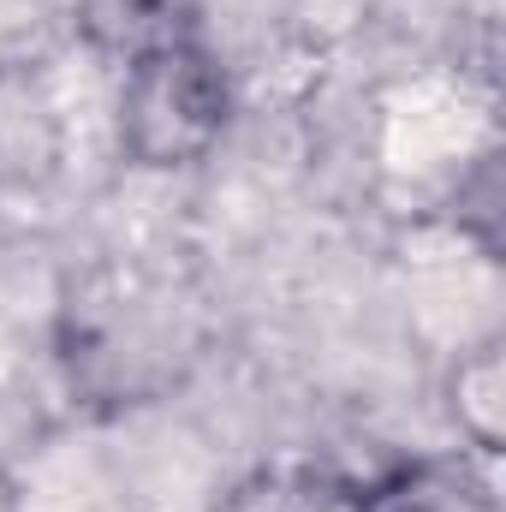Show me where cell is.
<instances>
[{"instance_id":"1","label":"cell","mask_w":506,"mask_h":512,"mask_svg":"<svg viewBox=\"0 0 506 512\" xmlns=\"http://www.w3.org/2000/svg\"><path fill=\"white\" fill-rule=\"evenodd\" d=\"M233 126V78L197 30L149 36L126 54L114 137L137 173H185L215 155Z\"/></svg>"},{"instance_id":"5","label":"cell","mask_w":506,"mask_h":512,"mask_svg":"<svg viewBox=\"0 0 506 512\" xmlns=\"http://www.w3.org/2000/svg\"><path fill=\"white\" fill-rule=\"evenodd\" d=\"M215 512H358V483H340L304 465H280V471H256L245 483H233L215 501Z\"/></svg>"},{"instance_id":"4","label":"cell","mask_w":506,"mask_h":512,"mask_svg":"<svg viewBox=\"0 0 506 512\" xmlns=\"http://www.w3.org/2000/svg\"><path fill=\"white\" fill-rule=\"evenodd\" d=\"M447 411L459 423V441L483 459L501 453L506 435V364H501V340L483 334L477 346H465L447 370Z\"/></svg>"},{"instance_id":"2","label":"cell","mask_w":506,"mask_h":512,"mask_svg":"<svg viewBox=\"0 0 506 512\" xmlns=\"http://www.w3.org/2000/svg\"><path fill=\"white\" fill-rule=\"evenodd\" d=\"M185 316L167 298H143L108 286L90 304H72L66 322V364L72 382L108 405H137L179 376Z\"/></svg>"},{"instance_id":"3","label":"cell","mask_w":506,"mask_h":512,"mask_svg":"<svg viewBox=\"0 0 506 512\" xmlns=\"http://www.w3.org/2000/svg\"><path fill=\"white\" fill-rule=\"evenodd\" d=\"M489 465L495 459H483L471 447L393 465L376 483L358 489V512H501Z\"/></svg>"},{"instance_id":"6","label":"cell","mask_w":506,"mask_h":512,"mask_svg":"<svg viewBox=\"0 0 506 512\" xmlns=\"http://www.w3.org/2000/svg\"><path fill=\"white\" fill-rule=\"evenodd\" d=\"M0 512H24V489H18V477L0 465Z\"/></svg>"}]
</instances>
